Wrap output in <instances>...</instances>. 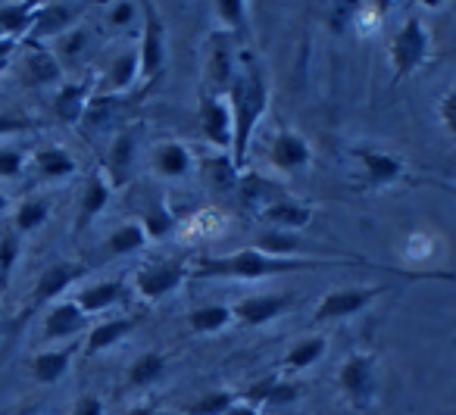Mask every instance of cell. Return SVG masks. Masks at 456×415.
<instances>
[{
    "label": "cell",
    "mask_w": 456,
    "mask_h": 415,
    "mask_svg": "<svg viewBox=\"0 0 456 415\" xmlns=\"http://www.w3.org/2000/svg\"><path fill=\"white\" fill-rule=\"evenodd\" d=\"M32 128H35V122L26 119V116H20V113H0V138L32 132Z\"/></svg>",
    "instance_id": "41"
},
{
    "label": "cell",
    "mask_w": 456,
    "mask_h": 415,
    "mask_svg": "<svg viewBox=\"0 0 456 415\" xmlns=\"http://www.w3.org/2000/svg\"><path fill=\"white\" fill-rule=\"evenodd\" d=\"M200 132L216 151H232V141H235V122H232V107H228V97L219 91H209L200 97Z\"/></svg>",
    "instance_id": "5"
},
{
    "label": "cell",
    "mask_w": 456,
    "mask_h": 415,
    "mask_svg": "<svg viewBox=\"0 0 456 415\" xmlns=\"http://www.w3.org/2000/svg\"><path fill=\"white\" fill-rule=\"evenodd\" d=\"M232 321H235L232 306H222V303H213V306H197L194 313L188 315L191 331H197V334H216V331H222V328L232 325Z\"/></svg>",
    "instance_id": "26"
},
{
    "label": "cell",
    "mask_w": 456,
    "mask_h": 415,
    "mask_svg": "<svg viewBox=\"0 0 456 415\" xmlns=\"http://www.w3.org/2000/svg\"><path fill=\"white\" fill-rule=\"evenodd\" d=\"M385 284H362V288H341V290H329V294L319 300L316 306V321H331V319H347L356 315L369 306L372 300H379L385 294Z\"/></svg>",
    "instance_id": "6"
},
{
    "label": "cell",
    "mask_w": 456,
    "mask_h": 415,
    "mask_svg": "<svg viewBox=\"0 0 456 415\" xmlns=\"http://www.w3.org/2000/svg\"><path fill=\"white\" fill-rule=\"evenodd\" d=\"M188 278L182 263H144L134 272V288L144 300H163L172 290L182 288V281Z\"/></svg>",
    "instance_id": "8"
},
{
    "label": "cell",
    "mask_w": 456,
    "mask_h": 415,
    "mask_svg": "<svg viewBox=\"0 0 456 415\" xmlns=\"http://www.w3.org/2000/svg\"><path fill=\"white\" fill-rule=\"evenodd\" d=\"M132 331H134V319H107V321H101V325L91 328L88 344H85V353H88V356H94V353L110 350V346L122 344V340H126Z\"/></svg>",
    "instance_id": "22"
},
{
    "label": "cell",
    "mask_w": 456,
    "mask_h": 415,
    "mask_svg": "<svg viewBox=\"0 0 456 415\" xmlns=\"http://www.w3.org/2000/svg\"><path fill=\"white\" fill-rule=\"evenodd\" d=\"M38 4H0V38H16L32 32Z\"/></svg>",
    "instance_id": "23"
},
{
    "label": "cell",
    "mask_w": 456,
    "mask_h": 415,
    "mask_svg": "<svg viewBox=\"0 0 456 415\" xmlns=\"http://www.w3.org/2000/svg\"><path fill=\"white\" fill-rule=\"evenodd\" d=\"M141 10H144V32H141V45H138V63H141V78L153 82L166 69V22L157 16L153 4H141Z\"/></svg>",
    "instance_id": "4"
},
{
    "label": "cell",
    "mask_w": 456,
    "mask_h": 415,
    "mask_svg": "<svg viewBox=\"0 0 456 415\" xmlns=\"http://www.w3.org/2000/svg\"><path fill=\"white\" fill-rule=\"evenodd\" d=\"M428 51H431V35H428V28H425V20L422 16H410L391 41L394 78L400 82V78L412 76V72L428 60Z\"/></svg>",
    "instance_id": "3"
},
{
    "label": "cell",
    "mask_w": 456,
    "mask_h": 415,
    "mask_svg": "<svg viewBox=\"0 0 456 415\" xmlns=\"http://www.w3.org/2000/svg\"><path fill=\"white\" fill-rule=\"evenodd\" d=\"M238 191H241V200L248 203L250 209H256V213H263V209L273 207V203L288 200L281 184L269 182V178L256 175V172H248V175L238 182Z\"/></svg>",
    "instance_id": "15"
},
{
    "label": "cell",
    "mask_w": 456,
    "mask_h": 415,
    "mask_svg": "<svg viewBox=\"0 0 456 415\" xmlns=\"http://www.w3.org/2000/svg\"><path fill=\"white\" fill-rule=\"evenodd\" d=\"M26 72H28V82H32V85H53V82H60L57 57H53V53H47L45 47H38V45H35V51L28 53Z\"/></svg>",
    "instance_id": "31"
},
{
    "label": "cell",
    "mask_w": 456,
    "mask_h": 415,
    "mask_svg": "<svg viewBox=\"0 0 456 415\" xmlns=\"http://www.w3.org/2000/svg\"><path fill=\"white\" fill-rule=\"evenodd\" d=\"M47 216H51V203H47L45 197H28V200H22L20 207H16V216H13L16 234L38 232V228L47 222Z\"/></svg>",
    "instance_id": "27"
},
{
    "label": "cell",
    "mask_w": 456,
    "mask_h": 415,
    "mask_svg": "<svg viewBox=\"0 0 456 415\" xmlns=\"http://www.w3.org/2000/svg\"><path fill=\"white\" fill-rule=\"evenodd\" d=\"M110 197H113V184L103 172H94L85 184V194H82V203H78V228L91 225L97 216L107 209Z\"/></svg>",
    "instance_id": "17"
},
{
    "label": "cell",
    "mask_w": 456,
    "mask_h": 415,
    "mask_svg": "<svg viewBox=\"0 0 456 415\" xmlns=\"http://www.w3.org/2000/svg\"><path fill=\"white\" fill-rule=\"evenodd\" d=\"M72 415H103V400L94 394L78 396L76 406H72Z\"/></svg>",
    "instance_id": "43"
},
{
    "label": "cell",
    "mask_w": 456,
    "mask_h": 415,
    "mask_svg": "<svg viewBox=\"0 0 456 415\" xmlns=\"http://www.w3.org/2000/svg\"><path fill=\"white\" fill-rule=\"evenodd\" d=\"M144 232H147V240H159L166 238V234L172 232V225H175V216H172V209L166 207H153L151 213L144 216Z\"/></svg>",
    "instance_id": "36"
},
{
    "label": "cell",
    "mask_w": 456,
    "mask_h": 415,
    "mask_svg": "<svg viewBox=\"0 0 456 415\" xmlns=\"http://www.w3.org/2000/svg\"><path fill=\"white\" fill-rule=\"evenodd\" d=\"M254 250L266 253V256H279V259H297L300 256V240L291 232H266L256 238Z\"/></svg>",
    "instance_id": "32"
},
{
    "label": "cell",
    "mask_w": 456,
    "mask_h": 415,
    "mask_svg": "<svg viewBox=\"0 0 456 415\" xmlns=\"http://www.w3.org/2000/svg\"><path fill=\"white\" fill-rule=\"evenodd\" d=\"M141 78V63H138V51H122L119 57L110 66L107 85L113 91H128L134 82Z\"/></svg>",
    "instance_id": "29"
},
{
    "label": "cell",
    "mask_w": 456,
    "mask_h": 415,
    "mask_svg": "<svg viewBox=\"0 0 456 415\" xmlns=\"http://www.w3.org/2000/svg\"><path fill=\"white\" fill-rule=\"evenodd\" d=\"M322 353H325V338H319V334H313V338H304V340H297V344L288 350V356H285V369H291V371H300V369H310V365H316L319 359H322Z\"/></svg>",
    "instance_id": "30"
},
{
    "label": "cell",
    "mask_w": 456,
    "mask_h": 415,
    "mask_svg": "<svg viewBox=\"0 0 456 415\" xmlns=\"http://www.w3.org/2000/svg\"><path fill=\"white\" fill-rule=\"evenodd\" d=\"M85 38H88V35H85L82 28H76V32H66V35H60V51H63L66 57H76V53L82 51Z\"/></svg>",
    "instance_id": "44"
},
{
    "label": "cell",
    "mask_w": 456,
    "mask_h": 415,
    "mask_svg": "<svg viewBox=\"0 0 456 415\" xmlns=\"http://www.w3.org/2000/svg\"><path fill=\"white\" fill-rule=\"evenodd\" d=\"M269 159H273V166H279V169L297 172V169H304V166L310 163L313 153H310V144H306L297 132H281L279 138L273 141Z\"/></svg>",
    "instance_id": "14"
},
{
    "label": "cell",
    "mask_w": 456,
    "mask_h": 415,
    "mask_svg": "<svg viewBox=\"0 0 456 415\" xmlns=\"http://www.w3.org/2000/svg\"><path fill=\"white\" fill-rule=\"evenodd\" d=\"M341 390L356 409H366L375 396V359L369 353H354L341 365Z\"/></svg>",
    "instance_id": "7"
},
{
    "label": "cell",
    "mask_w": 456,
    "mask_h": 415,
    "mask_svg": "<svg viewBox=\"0 0 456 415\" xmlns=\"http://www.w3.org/2000/svg\"><path fill=\"white\" fill-rule=\"evenodd\" d=\"M260 219L266 225H273V232H297V228H306L313 219V209L304 207V203H294V200H281L273 203L260 213Z\"/></svg>",
    "instance_id": "18"
},
{
    "label": "cell",
    "mask_w": 456,
    "mask_h": 415,
    "mask_svg": "<svg viewBox=\"0 0 456 415\" xmlns=\"http://www.w3.org/2000/svg\"><path fill=\"white\" fill-rule=\"evenodd\" d=\"M144 244H147L144 225H141V222H126V225H119L110 234L107 250L113 253V256H128V253H138Z\"/></svg>",
    "instance_id": "28"
},
{
    "label": "cell",
    "mask_w": 456,
    "mask_h": 415,
    "mask_svg": "<svg viewBox=\"0 0 456 415\" xmlns=\"http://www.w3.org/2000/svg\"><path fill=\"white\" fill-rule=\"evenodd\" d=\"M341 263H362L360 256H297V259H279V256H266L260 250H241L232 253V256H209L200 259L197 269L191 272L194 278H269V275H294V272H316L325 265H341Z\"/></svg>",
    "instance_id": "2"
},
{
    "label": "cell",
    "mask_w": 456,
    "mask_h": 415,
    "mask_svg": "<svg viewBox=\"0 0 456 415\" xmlns=\"http://www.w3.org/2000/svg\"><path fill=\"white\" fill-rule=\"evenodd\" d=\"M216 13H219V20L225 22L228 28H235V32H241V28L248 26V4H244V0H219V4H216Z\"/></svg>",
    "instance_id": "37"
},
{
    "label": "cell",
    "mask_w": 456,
    "mask_h": 415,
    "mask_svg": "<svg viewBox=\"0 0 456 415\" xmlns=\"http://www.w3.org/2000/svg\"><path fill=\"white\" fill-rule=\"evenodd\" d=\"M88 321V315L78 309L76 300H63L57 306H51V313L45 315V338L47 340H63L78 334Z\"/></svg>",
    "instance_id": "13"
},
{
    "label": "cell",
    "mask_w": 456,
    "mask_h": 415,
    "mask_svg": "<svg viewBox=\"0 0 456 415\" xmlns=\"http://www.w3.org/2000/svg\"><path fill=\"white\" fill-rule=\"evenodd\" d=\"M225 415H260V409H256V406H250V403H244V400H238L235 406L228 409Z\"/></svg>",
    "instance_id": "46"
},
{
    "label": "cell",
    "mask_w": 456,
    "mask_h": 415,
    "mask_svg": "<svg viewBox=\"0 0 456 415\" xmlns=\"http://www.w3.org/2000/svg\"><path fill=\"white\" fill-rule=\"evenodd\" d=\"M26 169V153L16 147H0V178H20Z\"/></svg>",
    "instance_id": "39"
},
{
    "label": "cell",
    "mask_w": 456,
    "mask_h": 415,
    "mask_svg": "<svg viewBox=\"0 0 456 415\" xmlns=\"http://www.w3.org/2000/svg\"><path fill=\"white\" fill-rule=\"evenodd\" d=\"M138 13H141L138 4H132V0H119V4H113V7L107 10V20L113 28H126V26H132Z\"/></svg>",
    "instance_id": "40"
},
{
    "label": "cell",
    "mask_w": 456,
    "mask_h": 415,
    "mask_svg": "<svg viewBox=\"0 0 456 415\" xmlns=\"http://www.w3.org/2000/svg\"><path fill=\"white\" fill-rule=\"evenodd\" d=\"M128 415H153V409H151V406H134Z\"/></svg>",
    "instance_id": "48"
},
{
    "label": "cell",
    "mask_w": 456,
    "mask_h": 415,
    "mask_svg": "<svg viewBox=\"0 0 456 415\" xmlns=\"http://www.w3.org/2000/svg\"><path fill=\"white\" fill-rule=\"evenodd\" d=\"M207 178L213 182V188H219V191H235L238 188V169H235V163H232V157H216V159H209L207 163Z\"/></svg>",
    "instance_id": "35"
},
{
    "label": "cell",
    "mask_w": 456,
    "mask_h": 415,
    "mask_svg": "<svg viewBox=\"0 0 456 415\" xmlns=\"http://www.w3.org/2000/svg\"><path fill=\"white\" fill-rule=\"evenodd\" d=\"M291 306V297L288 294H260V297H244L241 303L232 306V315L244 325H269L273 319H279L285 309Z\"/></svg>",
    "instance_id": "11"
},
{
    "label": "cell",
    "mask_w": 456,
    "mask_h": 415,
    "mask_svg": "<svg viewBox=\"0 0 456 415\" xmlns=\"http://www.w3.org/2000/svg\"><path fill=\"white\" fill-rule=\"evenodd\" d=\"M35 169H38V175L47 178V182H60V178L76 175L78 163L66 147L53 144V147H41V151L35 153Z\"/></svg>",
    "instance_id": "20"
},
{
    "label": "cell",
    "mask_w": 456,
    "mask_h": 415,
    "mask_svg": "<svg viewBox=\"0 0 456 415\" xmlns=\"http://www.w3.org/2000/svg\"><path fill=\"white\" fill-rule=\"evenodd\" d=\"M163 371H166L163 353H144V356L134 359L132 369H128V384H132V387H147V384L157 381Z\"/></svg>",
    "instance_id": "33"
},
{
    "label": "cell",
    "mask_w": 456,
    "mask_h": 415,
    "mask_svg": "<svg viewBox=\"0 0 456 415\" xmlns=\"http://www.w3.org/2000/svg\"><path fill=\"white\" fill-rule=\"evenodd\" d=\"M238 400H241V394H232V390H209L200 400L191 403L188 415H225Z\"/></svg>",
    "instance_id": "34"
},
{
    "label": "cell",
    "mask_w": 456,
    "mask_h": 415,
    "mask_svg": "<svg viewBox=\"0 0 456 415\" xmlns=\"http://www.w3.org/2000/svg\"><path fill=\"white\" fill-rule=\"evenodd\" d=\"M228 107H232V122H235V141H232V163L241 172L248 166L250 138H254L256 126L269 110V85L263 76L260 63L254 53L244 51L235 60V76L228 82Z\"/></svg>",
    "instance_id": "1"
},
{
    "label": "cell",
    "mask_w": 456,
    "mask_h": 415,
    "mask_svg": "<svg viewBox=\"0 0 456 415\" xmlns=\"http://www.w3.org/2000/svg\"><path fill=\"white\" fill-rule=\"evenodd\" d=\"M134 169V134L132 132H122L119 138L113 141L110 147V157H107V172H110V184L119 188L132 178Z\"/></svg>",
    "instance_id": "21"
},
{
    "label": "cell",
    "mask_w": 456,
    "mask_h": 415,
    "mask_svg": "<svg viewBox=\"0 0 456 415\" xmlns=\"http://www.w3.org/2000/svg\"><path fill=\"white\" fill-rule=\"evenodd\" d=\"M354 157L360 159L362 172H366V184L369 188H387V184L406 178V166L403 159L391 157V153L381 151H369V147H356Z\"/></svg>",
    "instance_id": "10"
},
{
    "label": "cell",
    "mask_w": 456,
    "mask_h": 415,
    "mask_svg": "<svg viewBox=\"0 0 456 415\" xmlns=\"http://www.w3.org/2000/svg\"><path fill=\"white\" fill-rule=\"evenodd\" d=\"M20 234H4L0 238V281L7 284L10 272H13L16 259H20Z\"/></svg>",
    "instance_id": "38"
},
{
    "label": "cell",
    "mask_w": 456,
    "mask_h": 415,
    "mask_svg": "<svg viewBox=\"0 0 456 415\" xmlns=\"http://www.w3.org/2000/svg\"><path fill=\"white\" fill-rule=\"evenodd\" d=\"M72 356H76V344H66L60 350H45L32 359V375L38 384H57L60 378L69 371Z\"/></svg>",
    "instance_id": "19"
},
{
    "label": "cell",
    "mask_w": 456,
    "mask_h": 415,
    "mask_svg": "<svg viewBox=\"0 0 456 415\" xmlns=\"http://www.w3.org/2000/svg\"><path fill=\"white\" fill-rule=\"evenodd\" d=\"M76 7H69V4H47V7H38V13H35V26L32 32H28V41H41V38H60V35H66L72 28V22H76Z\"/></svg>",
    "instance_id": "12"
},
{
    "label": "cell",
    "mask_w": 456,
    "mask_h": 415,
    "mask_svg": "<svg viewBox=\"0 0 456 415\" xmlns=\"http://www.w3.org/2000/svg\"><path fill=\"white\" fill-rule=\"evenodd\" d=\"M91 103V88L85 82H69L57 91L53 97V113L60 116V122L66 126H76V122L85 119V110Z\"/></svg>",
    "instance_id": "16"
},
{
    "label": "cell",
    "mask_w": 456,
    "mask_h": 415,
    "mask_svg": "<svg viewBox=\"0 0 456 415\" xmlns=\"http://www.w3.org/2000/svg\"><path fill=\"white\" fill-rule=\"evenodd\" d=\"M294 396H297V390H294V384H288V381H275L273 394H269V403H291Z\"/></svg>",
    "instance_id": "45"
},
{
    "label": "cell",
    "mask_w": 456,
    "mask_h": 415,
    "mask_svg": "<svg viewBox=\"0 0 456 415\" xmlns=\"http://www.w3.org/2000/svg\"><path fill=\"white\" fill-rule=\"evenodd\" d=\"M16 45H20V41H16V38H0V66L7 63V57L16 51Z\"/></svg>",
    "instance_id": "47"
},
{
    "label": "cell",
    "mask_w": 456,
    "mask_h": 415,
    "mask_svg": "<svg viewBox=\"0 0 456 415\" xmlns=\"http://www.w3.org/2000/svg\"><path fill=\"white\" fill-rule=\"evenodd\" d=\"M153 166H157L159 175L166 178H182L191 172V166H194V159H191V151L184 144H175V141H169V144L157 147V153H153Z\"/></svg>",
    "instance_id": "25"
},
{
    "label": "cell",
    "mask_w": 456,
    "mask_h": 415,
    "mask_svg": "<svg viewBox=\"0 0 456 415\" xmlns=\"http://www.w3.org/2000/svg\"><path fill=\"white\" fill-rule=\"evenodd\" d=\"M441 122H444V128L456 138V88L441 101Z\"/></svg>",
    "instance_id": "42"
},
{
    "label": "cell",
    "mask_w": 456,
    "mask_h": 415,
    "mask_svg": "<svg viewBox=\"0 0 456 415\" xmlns=\"http://www.w3.org/2000/svg\"><path fill=\"white\" fill-rule=\"evenodd\" d=\"M88 275V265L85 263H51L35 281V306H45V303L57 300L63 290H69L78 278Z\"/></svg>",
    "instance_id": "9"
},
{
    "label": "cell",
    "mask_w": 456,
    "mask_h": 415,
    "mask_svg": "<svg viewBox=\"0 0 456 415\" xmlns=\"http://www.w3.org/2000/svg\"><path fill=\"white\" fill-rule=\"evenodd\" d=\"M122 300V281H97V284H88V288L78 290L76 303L85 315H94V313H103L110 309L113 303Z\"/></svg>",
    "instance_id": "24"
},
{
    "label": "cell",
    "mask_w": 456,
    "mask_h": 415,
    "mask_svg": "<svg viewBox=\"0 0 456 415\" xmlns=\"http://www.w3.org/2000/svg\"><path fill=\"white\" fill-rule=\"evenodd\" d=\"M4 209H7V197L0 194V213H4Z\"/></svg>",
    "instance_id": "49"
}]
</instances>
